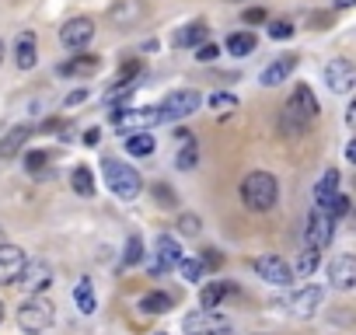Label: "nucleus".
Masks as SVG:
<instances>
[{"label":"nucleus","instance_id":"1","mask_svg":"<svg viewBox=\"0 0 356 335\" xmlns=\"http://www.w3.org/2000/svg\"><path fill=\"white\" fill-rule=\"evenodd\" d=\"M318 112H321V105H318L314 91H311L307 84H297V88L290 91L283 112H280V133L290 136V140H293V136H304V133L311 129V122L318 119Z\"/></svg>","mask_w":356,"mask_h":335},{"label":"nucleus","instance_id":"2","mask_svg":"<svg viewBox=\"0 0 356 335\" xmlns=\"http://www.w3.org/2000/svg\"><path fill=\"white\" fill-rule=\"evenodd\" d=\"M241 203L252 210V213H269L276 203H280V182L276 175L269 172H252L241 179Z\"/></svg>","mask_w":356,"mask_h":335},{"label":"nucleus","instance_id":"3","mask_svg":"<svg viewBox=\"0 0 356 335\" xmlns=\"http://www.w3.org/2000/svg\"><path fill=\"white\" fill-rule=\"evenodd\" d=\"M102 179H105L108 193L119 196L122 203H133L140 196V189H143V179H140L136 168H129L126 161H115V157L102 161Z\"/></svg>","mask_w":356,"mask_h":335},{"label":"nucleus","instance_id":"4","mask_svg":"<svg viewBox=\"0 0 356 335\" xmlns=\"http://www.w3.org/2000/svg\"><path fill=\"white\" fill-rule=\"evenodd\" d=\"M200 105H203V95L196 88H178V91L164 95V101L157 105V115H161V122H182L193 112H200Z\"/></svg>","mask_w":356,"mask_h":335},{"label":"nucleus","instance_id":"5","mask_svg":"<svg viewBox=\"0 0 356 335\" xmlns=\"http://www.w3.org/2000/svg\"><path fill=\"white\" fill-rule=\"evenodd\" d=\"M53 318H56V311L42 293L22 300V307H18V325H22L25 335H42L46 328H53Z\"/></svg>","mask_w":356,"mask_h":335},{"label":"nucleus","instance_id":"6","mask_svg":"<svg viewBox=\"0 0 356 335\" xmlns=\"http://www.w3.org/2000/svg\"><path fill=\"white\" fill-rule=\"evenodd\" d=\"M108 122H112L119 133H143V129L157 126V122H161V115H157V108H150V105H143V108L119 105V108H112Z\"/></svg>","mask_w":356,"mask_h":335},{"label":"nucleus","instance_id":"7","mask_svg":"<svg viewBox=\"0 0 356 335\" xmlns=\"http://www.w3.org/2000/svg\"><path fill=\"white\" fill-rule=\"evenodd\" d=\"M332 234H335V220L325 213V210H311V217H307V227H304V245L311 248V252H325L328 245H332Z\"/></svg>","mask_w":356,"mask_h":335},{"label":"nucleus","instance_id":"8","mask_svg":"<svg viewBox=\"0 0 356 335\" xmlns=\"http://www.w3.org/2000/svg\"><path fill=\"white\" fill-rule=\"evenodd\" d=\"M231 328V321H227V314H220V311H193V314H186V321H182V332L186 335H224Z\"/></svg>","mask_w":356,"mask_h":335},{"label":"nucleus","instance_id":"9","mask_svg":"<svg viewBox=\"0 0 356 335\" xmlns=\"http://www.w3.org/2000/svg\"><path fill=\"white\" fill-rule=\"evenodd\" d=\"M252 269H255L259 279L269 283V286H290V283H293V269H290V262L280 259V255H259V259L252 262Z\"/></svg>","mask_w":356,"mask_h":335},{"label":"nucleus","instance_id":"10","mask_svg":"<svg viewBox=\"0 0 356 335\" xmlns=\"http://www.w3.org/2000/svg\"><path fill=\"white\" fill-rule=\"evenodd\" d=\"M325 84L332 95H349L356 91V63L346 60V56H335L328 67H325Z\"/></svg>","mask_w":356,"mask_h":335},{"label":"nucleus","instance_id":"11","mask_svg":"<svg viewBox=\"0 0 356 335\" xmlns=\"http://www.w3.org/2000/svg\"><path fill=\"white\" fill-rule=\"evenodd\" d=\"M18 283L25 286L29 297H39V293H46L53 286V265L42 262V259H29L25 269H22V276H18Z\"/></svg>","mask_w":356,"mask_h":335},{"label":"nucleus","instance_id":"12","mask_svg":"<svg viewBox=\"0 0 356 335\" xmlns=\"http://www.w3.org/2000/svg\"><path fill=\"white\" fill-rule=\"evenodd\" d=\"M91 39H95V22H91V18H70V22L60 28V42H63L70 53L88 49Z\"/></svg>","mask_w":356,"mask_h":335},{"label":"nucleus","instance_id":"13","mask_svg":"<svg viewBox=\"0 0 356 335\" xmlns=\"http://www.w3.org/2000/svg\"><path fill=\"white\" fill-rule=\"evenodd\" d=\"M25 262H29L25 248H18V245H11V241H0V283H4V286L18 283Z\"/></svg>","mask_w":356,"mask_h":335},{"label":"nucleus","instance_id":"14","mask_svg":"<svg viewBox=\"0 0 356 335\" xmlns=\"http://www.w3.org/2000/svg\"><path fill=\"white\" fill-rule=\"evenodd\" d=\"M178 262H182V245H178V238L157 234V245H154V276L175 269Z\"/></svg>","mask_w":356,"mask_h":335},{"label":"nucleus","instance_id":"15","mask_svg":"<svg viewBox=\"0 0 356 335\" xmlns=\"http://www.w3.org/2000/svg\"><path fill=\"white\" fill-rule=\"evenodd\" d=\"M328 283L335 290H356V255H335L328 262Z\"/></svg>","mask_w":356,"mask_h":335},{"label":"nucleus","instance_id":"16","mask_svg":"<svg viewBox=\"0 0 356 335\" xmlns=\"http://www.w3.org/2000/svg\"><path fill=\"white\" fill-rule=\"evenodd\" d=\"M143 15H147L143 0H115V4L108 8V22H112L115 28H133Z\"/></svg>","mask_w":356,"mask_h":335},{"label":"nucleus","instance_id":"17","mask_svg":"<svg viewBox=\"0 0 356 335\" xmlns=\"http://www.w3.org/2000/svg\"><path fill=\"white\" fill-rule=\"evenodd\" d=\"M321 300H325V290H321V286H304V290H297V293L286 300V307H290L293 318H311V314L321 307Z\"/></svg>","mask_w":356,"mask_h":335},{"label":"nucleus","instance_id":"18","mask_svg":"<svg viewBox=\"0 0 356 335\" xmlns=\"http://www.w3.org/2000/svg\"><path fill=\"white\" fill-rule=\"evenodd\" d=\"M207 39H210L207 22H189V25H182V28L171 35V46H175V49H200Z\"/></svg>","mask_w":356,"mask_h":335},{"label":"nucleus","instance_id":"19","mask_svg":"<svg viewBox=\"0 0 356 335\" xmlns=\"http://www.w3.org/2000/svg\"><path fill=\"white\" fill-rule=\"evenodd\" d=\"M35 63H39V39H35V32H22L15 39V67L32 70Z\"/></svg>","mask_w":356,"mask_h":335},{"label":"nucleus","instance_id":"20","mask_svg":"<svg viewBox=\"0 0 356 335\" xmlns=\"http://www.w3.org/2000/svg\"><path fill=\"white\" fill-rule=\"evenodd\" d=\"M293 70H297V56H293V53H290V56H276V60L259 74V84H262V88H276V84H283Z\"/></svg>","mask_w":356,"mask_h":335},{"label":"nucleus","instance_id":"21","mask_svg":"<svg viewBox=\"0 0 356 335\" xmlns=\"http://www.w3.org/2000/svg\"><path fill=\"white\" fill-rule=\"evenodd\" d=\"M29 136H32L29 126H11V129L4 133V140H0V161L18 157V154L25 150V140H29Z\"/></svg>","mask_w":356,"mask_h":335},{"label":"nucleus","instance_id":"22","mask_svg":"<svg viewBox=\"0 0 356 335\" xmlns=\"http://www.w3.org/2000/svg\"><path fill=\"white\" fill-rule=\"evenodd\" d=\"M95 70H98V56H88V53H77L74 60H67V63L56 67L60 77H91Z\"/></svg>","mask_w":356,"mask_h":335},{"label":"nucleus","instance_id":"23","mask_svg":"<svg viewBox=\"0 0 356 335\" xmlns=\"http://www.w3.org/2000/svg\"><path fill=\"white\" fill-rule=\"evenodd\" d=\"M74 304H77V311H81V314H95V311H98L95 283H91L88 276H81V279L74 283Z\"/></svg>","mask_w":356,"mask_h":335},{"label":"nucleus","instance_id":"24","mask_svg":"<svg viewBox=\"0 0 356 335\" xmlns=\"http://www.w3.org/2000/svg\"><path fill=\"white\" fill-rule=\"evenodd\" d=\"M231 293H234V286H231V283H207V286H203V293H200V307H203V311H217Z\"/></svg>","mask_w":356,"mask_h":335},{"label":"nucleus","instance_id":"25","mask_svg":"<svg viewBox=\"0 0 356 335\" xmlns=\"http://www.w3.org/2000/svg\"><path fill=\"white\" fill-rule=\"evenodd\" d=\"M335 193H339V172H335V168H328V172L318 179V186H314V206L325 210L328 199H332Z\"/></svg>","mask_w":356,"mask_h":335},{"label":"nucleus","instance_id":"26","mask_svg":"<svg viewBox=\"0 0 356 335\" xmlns=\"http://www.w3.org/2000/svg\"><path fill=\"white\" fill-rule=\"evenodd\" d=\"M122 147H126V154H129V157H150L157 143H154V136L143 129V133H126Z\"/></svg>","mask_w":356,"mask_h":335},{"label":"nucleus","instance_id":"27","mask_svg":"<svg viewBox=\"0 0 356 335\" xmlns=\"http://www.w3.org/2000/svg\"><path fill=\"white\" fill-rule=\"evenodd\" d=\"M196 164H200V143H196V136H189V140H182V147L175 154V168L178 172H193Z\"/></svg>","mask_w":356,"mask_h":335},{"label":"nucleus","instance_id":"28","mask_svg":"<svg viewBox=\"0 0 356 335\" xmlns=\"http://www.w3.org/2000/svg\"><path fill=\"white\" fill-rule=\"evenodd\" d=\"M70 186L81 199H91L95 196V175H91V168L88 164H77L74 172H70Z\"/></svg>","mask_w":356,"mask_h":335},{"label":"nucleus","instance_id":"29","mask_svg":"<svg viewBox=\"0 0 356 335\" xmlns=\"http://www.w3.org/2000/svg\"><path fill=\"white\" fill-rule=\"evenodd\" d=\"M207 105H210V112L217 115V119H227V115H234L238 112V98L231 95V91H213L210 98H203Z\"/></svg>","mask_w":356,"mask_h":335},{"label":"nucleus","instance_id":"30","mask_svg":"<svg viewBox=\"0 0 356 335\" xmlns=\"http://www.w3.org/2000/svg\"><path fill=\"white\" fill-rule=\"evenodd\" d=\"M140 311L143 314H164V311H171V297L164 290H150V293L140 297Z\"/></svg>","mask_w":356,"mask_h":335},{"label":"nucleus","instance_id":"31","mask_svg":"<svg viewBox=\"0 0 356 335\" xmlns=\"http://www.w3.org/2000/svg\"><path fill=\"white\" fill-rule=\"evenodd\" d=\"M136 91V81H115L108 91H105V105L108 108H119V105H126V98Z\"/></svg>","mask_w":356,"mask_h":335},{"label":"nucleus","instance_id":"32","mask_svg":"<svg viewBox=\"0 0 356 335\" xmlns=\"http://www.w3.org/2000/svg\"><path fill=\"white\" fill-rule=\"evenodd\" d=\"M255 35L252 32H234V35H227V53L231 56H248L252 49H255Z\"/></svg>","mask_w":356,"mask_h":335},{"label":"nucleus","instance_id":"33","mask_svg":"<svg viewBox=\"0 0 356 335\" xmlns=\"http://www.w3.org/2000/svg\"><path fill=\"white\" fill-rule=\"evenodd\" d=\"M175 269L182 272V279H189V283H203V276H207L203 259H189V255H182V262H178Z\"/></svg>","mask_w":356,"mask_h":335},{"label":"nucleus","instance_id":"34","mask_svg":"<svg viewBox=\"0 0 356 335\" xmlns=\"http://www.w3.org/2000/svg\"><path fill=\"white\" fill-rule=\"evenodd\" d=\"M42 168H49V150H29L25 154V172L42 175Z\"/></svg>","mask_w":356,"mask_h":335},{"label":"nucleus","instance_id":"35","mask_svg":"<svg viewBox=\"0 0 356 335\" xmlns=\"http://www.w3.org/2000/svg\"><path fill=\"white\" fill-rule=\"evenodd\" d=\"M122 262H126V265H140V262H143V238H140V234H133V238L126 241Z\"/></svg>","mask_w":356,"mask_h":335},{"label":"nucleus","instance_id":"36","mask_svg":"<svg viewBox=\"0 0 356 335\" xmlns=\"http://www.w3.org/2000/svg\"><path fill=\"white\" fill-rule=\"evenodd\" d=\"M318 255H321V252H311V248H307V252L297 259V265H293V276H304V279H307V276L318 269Z\"/></svg>","mask_w":356,"mask_h":335},{"label":"nucleus","instance_id":"37","mask_svg":"<svg viewBox=\"0 0 356 335\" xmlns=\"http://www.w3.org/2000/svg\"><path fill=\"white\" fill-rule=\"evenodd\" d=\"M269 39H276V42H286V39H293V25L290 22H269Z\"/></svg>","mask_w":356,"mask_h":335},{"label":"nucleus","instance_id":"38","mask_svg":"<svg viewBox=\"0 0 356 335\" xmlns=\"http://www.w3.org/2000/svg\"><path fill=\"white\" fill-rule=\"evenodd\" d=\"M200 227H203V220H200L196 213H182V217H178V231L189 234V238H196V234H200Z\"/></svg>","mask_w":356,"mask_h":335},{"label":"nucleus","instance_id":"39","mask_svg":"<svg viewBox=\"0 0 356 335\" xmlns=\"http://www.w3.org/2000/svg\"><path fill=\"white\" fill-rule=\"evenodd\" d=\"M154 199H157V206H175V203H178L175 189H171V186H164V182H157V186H154Z\"/></svg>","mask_w":356,"mask_h":335},{"label":"nucleus","instance_id":"40","mask_svg":"<svg viewBox=\"0 0 356 335\" xmlns=\"http://www.w3.org/2000/svg\"><path fill=\"white\" fill-rule=\"evenodd\" d=\"M140 70H143V63H140V60H126V63L119 67L115 81H136V77H140Z\"/></svg>","mask_w":356,"mask_h":335},{"label":"nucleus","instance_id":"41","mask_svg":"<svg viewBox=\"0 0 356 335\" xmlns=\"http://www.w3.org/2000/svg\"><path fill=\"white\" fill-rule=\"evenodd\" d=\"M217 56H220V46H213V42H203V46L196 49V60H200V63H213Z\"/></svg>","mask_w":356,"mask_h":335},{"label":"nucleus","instance_id":"42","mask_svg":"<svg viewBox=\"0 0 356 335\" xmlns=\"http://www.w3.org/2000/svg\"><path fill=\"white\" fill-rule=\"evenodd\" d=\"M220 262H224V255H220L217 248H207V255H203V265H207V272H210V269H220Z\"/></svg>","mask_w":356,"mask_h":335},{"label":"nucleus","instance_id":"43","mask_svg":"<svg viewBox=\"0 0 356 335\" xmlns=\"http://www.w3.org/2000/svg\"><path fill=\"white\" fill-rule=\"evenodd\" d=\"M84 101H88V88H77V91H70V95H67V108L84 105Z\"/></svg>","mask_w":356,"mask_h":335},{"label":"nucleus","instance_id":"44","mask_svg":"<svg viewBox=\"0 0 356 335\" xmlns=\"http://www.w3.org/2000/svg\"><path fill=\"white\" fill-rule=\"evenodd\" d=\"M262 22H266V11H262V8L245 11V25H262Z\"/></svg>","mask_w":356,"mask_h":335},{"label":"nucleus","instance_id":"45","mask_svg":"<svg viewBox=\"0 0 356 335\" xmlns=\"http://www.w3.org/2000/svg\"><path fill=\"white\" fill-rule=\"evenodd\" d=\"M84 143H88V147H98V143H102V129H98V126H91V129L84 133Z\"/></svg>","mask_w":356,"mask_h":335},{"label":"nucleus","instance_id":"46","mask_svg":"<svg viewBox=\"0 0 356 335\" xmlns=\"http://www.w3.org/2000/svg\"><path fill=\"white\" fill-rule=\"evenodd\" d=\"M346 126H353L356 129V98L349 101V108H346Z\"/></svg>","mask_w":356,"mask_h":335},{"label":"nucleus","instance_id":"47","mask_svg":"<svg viewBox=\"0 0 356 335\" xmlns=\"http://www.w3.org/2000/svg\"><path fill=\"white\" fill-rule=\"evenodd\" d=\"M346 161H349V164H356V136L346 143Z\"/></svg>","mask_w":356,"mask_h":335},{"label":"nucleus","instance_id":"48","mask_svg":"<svg viewBox=\"0 0 356 335\" xmlns=\"http://www.w3.org/2000/svg\"><path fill=\"white\" fill-rule=\"evenodd\" d=\"M332 8L342 11V8H356V0H332Z\"/></svg>","mask_w":356,"mask_h":335},{"label":"nucleus","instance_id":"49","mask_svg":"<svg viewBox=\"0 0 356 335\" xmlns=\"http://www.w3.org/2000/svg\"><path fill=\"white\" fill-rule=\"evenodd\" d=\"M0 63H4V39H0Z\"/></svg>","mask_w":356,"mask_h":335},{"label":"nucleus","instance_id":"50","mask_svg":"<svg viewBox=\"0 0 356 335\" xmlns=\"http://www.w3.org/2000/svg\"><path fill=\"white\" fill-rule=\"evenodd\" d=\"M0 325H4V300H0Z\"/></svg>","mask_w":356,"mask_h":335},{"label":"nucleus","instance_id":"51","mask_svg":"<svg viewBox=\"0 0 356 335\" xmlns=\"http://www.w3.org/2000/svg\"><path fill=\"white\" fill-rule=\"evenodd\" d=\"M353 234H356V213H353Z\"/></svg>","mask_w":356,"mask_h":335},{"label":"nucleus","instance_id":"52","mask_svg":"<svg viewBox=\"0 0 356 335\" xmlns=\"http://www.w3.org/2000/svg\"><path fill=\"white\" fill-rule=\"evenodd\" d=\"M227 4H241V0H227Z\"/></svg>","mask_w":356,"mask_h":335},{"label":"nucleus","instance_id":"53","mask_svg":"<svg viewBox=\"0 0 356 335\" xmlns=\"http://www.w3.org/2000/svg\"><path fill=\"white\" fill-rule=\"evenodd\" d=\"M157 335H168V332H157Z\"/></svg>","mask_w":356,"mask_h":335},{"label":"nucleus","instance_id":"54","mask_svg":"<svg viewBox=\"0 0 356 335\" xmlns=\"http://www.w3.org/2000/svg\"><path fill=\"white\" fill-rule=\"evenodd\" d=\"M0 241H4V234H0Z\"/></svg>","mask_w":356,"mask_h":335}]
</instances>
